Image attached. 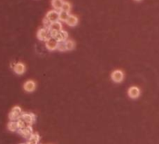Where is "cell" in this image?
<instances>
[{"label":"cell","mask_w":159,"mask_h":144,"mask_svg":"<svg viewBox=\"0 0 159 144\" xmlns=\"http://www.w3.org/2000/svg\"><path fill=\"white\" fill-rule=\"evenodd\" d=\"M50 37H51V34H50V29H47V28L43 27V28H40L37 31V38L41 41H47Z\"/></svg>","instance_id":"obj_1"},{"label":"cell","mask_w":159,"mask_h":144,"mask_svg":"<svg viewBox=\"0 0 159 144\" xmlns=\"http://www.w3.org/2000/svg\"><path fill=\"white\" fill-rule=\"evenodd\" d=\"M60 30H63V24L60 21H54L51 23L50 27V34H51V37H54L56 36V34H58V32H60Z\"/></svg>","instance_id":"obj_2"},{"label":"cell","mask_w":159,"mask_h":144,"mask_svg":"<svg viewBox=\"0 0 159 144\" xmlns=\"http://www.w3.org/2000/svg\"><path fill=\"white\" fill-rule=\"evenodd\" d=\"M124 73L121 70H115L112 74H111V79L115 82V83H121L124 80Z\"/></svg>","instance_id":"obj_3"},{"label":"cell","mask_w":159,"mask_h":144,"mask_svg":"<svg viewBox=\"0 0 159 144\" xmlns=\"http://www.w3.org/2000/svg\"><path fill=\"white\" fill-rule=\"evenodd\" d=\"M128 95L130 99H138L141 95V89L136 86H132L128 90Z\"/></svg>","instance_id":"obj_4"},{"label":"cell","mask_w":159,"mask_h":144,"mask_svg":"<svg viewBox=\"0 0 159 144\" xmlns=\"http://www.w3.org/2000/svg\"><path fill=\"white\" fill-rule=\"evenodd\" d=\"M58 41H57V39L54 38V37H50L48 40L46 41V47L48 49V50H50V51H53L55 49H57L58 47Z\"/></svg>","instance_id":"obj_5"},{"label":"cell","mask_w":159,"mask_h":144,"mask_svg":"<svg viewBox=\"0 0 159 144\" xmlns=\"http://www.w3.org/2000/svg\"><path fill=\"white\" fill-rule=\"evenodd\" d=\"M35 87H36V84L34 80H28L23 84V89L29 93L34 91Z\"/></svg>","instance_id":"obj_6"},{"label":"cell","mask_w":159,"mask_h":144,"mask_svg":"<svg viewBox=\"0 0 159 144\" xmlns=\"http://www.w3.org/2000/svg\"><path fill=\"white\" fill-rule=\"evenodd\" d=\"M59 12L58 10H50L47 13L46 18H47L51 22L58 21H59Z\"/></svg>","instance_id":"obj_7"},{"label":"cell","mask_w":159,"mask_h":144,"mask_svg":"<svg viewBox=\"0 0 159 144\" xmlns=\"http://www.w3.org/2000/svg\"><path fill=\"white\" fill-rule=\"evenodd\" d=\"M55 38L57 39L58 42H63V41H66L68 38V33L64 30H60V32H58V34H56Z\"/></svg>","instance_id":"obj_8"},{"label":"cell","mask_w":159,"mask_h":144,"mask_svg":"<svg viewBox=\"0 0 159 144\" xmlns=\"http://www.w3.org/2000/svg\"><path fill=\"white\" fill-rule=\"evenodd\" d=\"M26 70V67L25 65H24L22 62H18L14 65V72L17 74H24Z\"/></svg>","instance_id":"obj_9"},{"label":"cell","mask_w":159,"mask_h":144,"mask_svg":"<svg viewBox=\"0 0 159 144\" xmlns=\"http://www.w3.org/2000/svg\"><path fill=\"white\" fill-rule=\"evenodd\" d=\"M65 22L67 23V25L71 26V27H74V26H76L78 23V19L75 15H69V17Z\"/></svg>","instance_id":"obj_10"},{"label":"cell","mask_w":159,"mask_h":144,"mask_svg":"<svg viewBox=\"0 0 159 144\" xmlns=\"http://www.w3.org/2000/svg\"><path fill=\"white\" fill-rule=\"evenodd\" d=\"M63 0H51V5L55 10H60L63 5Z\"/></svg>","instance_id":"obj_11"},{"label":"cell","mask_w":159,"mask_h":144,"mask_svg":"<svg viewBox=\"0 0 159 144\" xmlns=\"http://www.w3.org/2000/svg\"><path fill=\"white\" fill-rule=\"evenodd\" d=\"M69 12H66V11H63L60 10L59 12V21H66L68 17H69Z\"/></svg>","instance_id":"obj_12"},{"label":"cell","mask_w":159,"mask_h":144,"mask_svg":"<svg viewBox=\"0 0 159 144\" xmlns=\"http://www.w3.org/2000/svg\"><path fill=\"white\" fill-rule=\"evenodd\" d=\"M22 120L27 124H32L33 121H34V115L33 114H28V113L23 114L22 115Z\"/></svg>","instance_id":"obj_13"},{"label":"cell","mask_w":159,"mask_h":144,"mask_svg":"<svg viewBox=\"0 0 159 144\" xmlns=\"http://www.w3.org/2000/svg\"><path fill=\"white\" fill-rule=\"evenodd\" d=\"M65 44H66V50H73L76 47V43L73 40H66Z\"/></svg>","instance_id":"obj_14"},{"label":"cell","mask_w":159,"mask_h":144,"mask_svg":"<svg viewBox=\"0 0 159 144\" xmlns=\"http://www.w3.org/2000/svg\"><path fill=\"white\" fill-rule=\"evenodd\" d=\"M8 129L10 130V131H16L18 129V126H17V122H13V121H10L8 124Z\"/></svg>","instance_id":"obj_15"},{"label":"cell","mask_w":159,"mask_h":144,"mask_svg":"<svg viewBox=\"0 0 159 144\" xmlns=\"http://www.w3.org/2000/svg\"><path fill=\"white\" fill-rule=\"evenodd\" d=\"M71 8H72L71 4H70L69 2L64 1V2H63V7H62V9H60V10H63V11H66V12H70Z\"/></svg>","instance_id":"obj_16"},{"label":"cell","mask_w":159,"mask_h":144,"mask_svg":"<svg viewBox=\"0 0 159 144\" xmlns=\"http://www.w3.org/2000/svg\"><path fill=\"white\" fill-rule=\"evenodd\" d=\"M57 49L59 51H66V44H65V41H63V42H59L58 43V47Z\"/></svg>","instance_id":"obj_17"},{"label":"cell","mask_w":159,"mask_h":144,"mask_svg":"<svg viewBox=\"0 0 159 144\" xmlns=\"http://www.w3.org/2000/svg\"><path fill=\"white\" fill-rule=\"evenodd\" d=\"M51 21L48 20L47 18H45L44 20H43V24H44V28H47V29H50V25H51Z\"/></svg>","instance_id":"obj_18"},{"label":"cell","mask_w":159,"mask_h":144,"mask_svg":"<svg viewBox=\"0 0 159 144\" xmlns=\"http://www.w3.org/2000/svg\"><path fill=\"white\" fill-rule=\"evenodd\" d=\"M17 126H18V128H24L25 127V122H24L23 120L20 119L18 122H17Z\"/></svg>","instance_id":"obj_19"},{"label":"cell","mask_w":159,"mask_h":144,"mask_svg":"<svg viewBox=\"0 0 159 144\" xmlns=\"http://www.w3.org/2000/svg\"><path fill=\"white\" fill-rule=\"evenodd\" d=\"M12 112H14V113H21V108H20L19 106H16V107H14L13 109H12Z\"/></svg>","instance_id":"obj_20"},{"label":"cell","mask_w":159,"mask_h":144,"mask_svg":"<svg viewBox=\"0 0 159 144\" xmlns=\"http://www.w3.org/2000/svg\"><path fill=\"white\" fill-rule=\"evenodd\" d=\"M135 1H137V2H139V1H141V0H135Z\"/></svg>","instance_id":"obj_21"},{"label":"cell","mask_w":159,"mask_h":144,"mask_svg":"<svg viewBox=\"0 0 159 144\" xmlns=\"http://www.w3.org/2000/svg\"><path fill=\"white\" fill-rule=\"evenodd\" d=\"M23 144H24V143H23Z\"/></svg>","instance_id":"obj_22"}]
</instances>
